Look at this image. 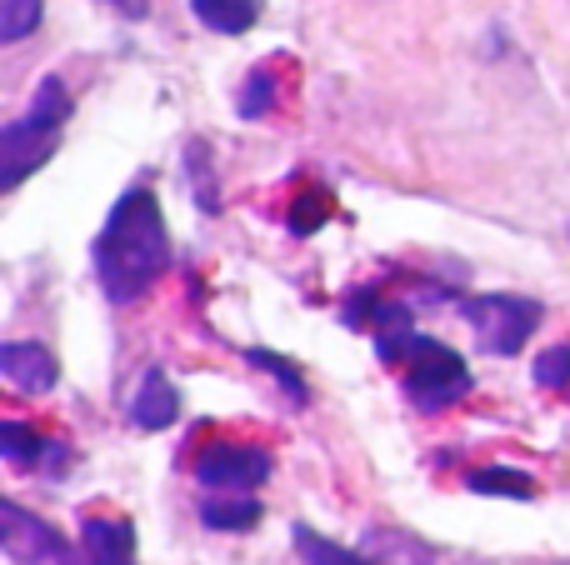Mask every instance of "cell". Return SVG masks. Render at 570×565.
<instances>
[{
  "mask_svg": "<svg viewBox=\"0 0 570 565\" xmlns=\"http://www.w3.org/2000/svg\"><path fill=\"white\" fill-rule=\"evenodd\" d=\"M276 96H281V80H276V66H256L246 76V86H240V96H236V116L240 120H261V116H271L276 110Z\"/></svg>",
  "mask_w": 570,
  "mask_h": 565,
  "instance_id": "obj_18",
  "label": "cell"
},
{
  "mask_svg": "<svg viewBox=\"0 0 570 565\" xmlns=\"http://www.w3.org/2000/svg\"><path fill=\"white\" fill-rule=\"evenodd\" d=\"M190 16L216 36H246L261 20V0H190Z\"/></svg>",
  "mask_w": 570,
  "mask_h": 565,
  "instance_id": "obj_14",
  "label": "cell"
},
{
  "mask_svg": "<svg viewBox=\"0 0 570 565\" xmlns=\"http://www.w3.org/2000/svg\"><path fill=\"white\" fill-rule=\"evenodd\" d=\"M0 376L16 390H26V396H46L60 380V360H56V350L40 346V340H6V346H0Z\"/></svg>",
  "mask_w": 570,
  "mask_h": 565,
  "instance_id": "obj_9",
  "label": "cell"
},
{
  "mask_svg": "<svg viewBox=\"0 0 570 565\" xmlns=\"http://www.w3.org/2000/svg\"><path fill=\"white\" fill-rule=\"evenodd\" d=\"M271 470H276L271 450L246 446V440H210L196 456L190 476L206 490H261L271 480Z\"/></svg>",
  "mask_w": 570,
  "mask_h": 565,
  "instance_id": "obj_6",
  "label": "cell"
},
{
  "mask_svg": "<svg viewBox=\"0 0 570 565\" xmlns=\"http://www.w3.org/2000/svg\"><path fill=\"white\" fill-rule=\"evenodd\" d=\"M291 546H295V556H301L305 565H371L361 546H355V551L341 546V541L321 536V531L305 526V521H295V526H291Z\"/></svg>",
  "mask_w": 570,
  "mask_h": 565,
  "instance_id": "obj_15",
  "label": "cell"
},
{
  "mask_svg": "<svg viewBox=\"0 0 570 565\" xmlns=\"http://www.w3.org/2000/svg\"><path fill=\"white\" fill-rule=\"evenodd\" d=\"M375 356H381V366L401 370V390L421 416H441V410L461 406L475 390L471 366H465L461 350H451L435 336H421L415 326L395 330V336H381L375 340Z\"/></svg>",
  "mask_w": 570,
  "mask_h": 565,
  "instance_id": "obj_2",
  "label": "cell"
},
{
  "mask_svg": "<svg viewBox=\"0 0 570 565\" xmlns=\"http://www.w3.org/2000/svg\"><path fill=\"white\" fill-rule=\"evenodd\" d=\"M80 551H86V565H140L136 526L120 516H86L80 521Z\"/></svg>",
  "mask_w": 570,
  "mask_h": 565,
  "instance_id": "obj_10",
  "label": "cell"
},
{
  "mask_svg": "<svg viewBox=\"0 0 570 565\" xmlns=\"http://www.w3.org/2000/svg\"><path fill=\"white\" fill-rule=\"evenodd\" d=\"M531 380L541 390H561V396H570V346H551L535 356L531 366Z\"/></svg>",
  "mask_w": 570,
  "mask_h": 565,
  "instance_id": "obj_22",
  "label": "cell"
},
{
  "mask_svg": "<svg viewBox=\"0 0 570 565\" xmlns=\"http://www.w3.org/2000/svg\"><path fill=\"white\" fill-rule=\"evenodd\" d=\"M90 266H96L100 296L110 306H136L140 296H150V286L170 266V236H166V216H160L156 190L130 186L110 206L106 226H100L96 246H90Z\"/></svg>",
  "mask_w": 570,
  "mask_h": 565,
  "instance_id": "obj_1",
  "label": "cell"
},
{
  "mask_svg": "<svg viewBox=\"0 0 570 565\" xmlns=\"http://www.w3.org/2000/svg\"><path fill=\"white\" fill-rule=\"evenodd\" d=\"M100 6L120 10L126 20H146V16H150V0H100Z\"/></svg>",
  "mask_w": 570,
  "mask_h": 565,
  "instance_id": "obj_23",
  "label": "cell"
},
{
  "mask_svg": "<svg viewBox=\"0 0 570 565\" xmlns=\"http://www.w3.org/2000/svg\"><path fill=\"white\" fill-rule=\"evenodd\" d=\"M186 176H190V196L206 216H220V196H216V176H210V150L200 140L186 146Z\"/></svg>",
  "mask_w": 570,
  "mask_h": 565,
  "instance_id": "obj_20",
  "label": "cell"
},
{
  "mask_svg": "<svg viewBox=\"0 0 570 565\" xmlns=\"http://www.w3.org/2000/svg\"><path fill=\"white\" fill-rule=\"evenodd\" d=\"M0 460L16 470H40L46 466V476H66L70 466V446L66 440H50L46 430L26 426V420H0Z\"/></svg>",
  "mask_w": 570,
  "mask_h": 565,
  "instance_id": "obj_8",
  "label": "cell"
},
{
  "mask_svg": "<svg viewBox=\"0 0 570 565\" xmlns=\"http://www.w3.org/2000/svg\"><path fill=\"white\" fill-rule=\"evenodd\" d=\"M70 110H76V100H70L66 80L46 76L36 86V96H30L26 116H16V120L0 126V190H6V196L20 190L50 156H56Z\"/></svg>",
  "mask_w": 570,
  "mask_h": 565,
  "instance_id": "obj_3",
  "label": "cell"
},
{
  "mask_svg": "<svg viewBox=\"0 0 570 565\" xmlns=\"http://www.w3.org/2000/svg\"><path fill=\"white\" fill-rule=\"evenodd\" d=\"M361 551L371 565H441V551L401 526H365Z\"/></svg>",
  "mask_w": 570,
  "mask_h": 565,
  "instance_id": "obj_12",
  "label": "cell"
},
{
  "mask_svg": "<svg viewBox=\"0 0 570 565\" xmlns=\"http://www.w3.org/2000/svg\"><path fill=\"white\" fill-rule=\"evenodd\" d=\"M465 316V326L475 330V346L485 356H521V346L541 330L546 306L531 296H515V290H485V296H465L455 300Z\"/></svg>",
  "mask_w": 570,
  "mask_h": 565,
  "instance_id": "obj_4",
  "label": "cell"
},
{
  "mask_svg": "<svg viewBox=\"0 0 570 565\" xmlns=\"http://www.w3.org/2000/svg\"><path fill=\"white\" fill-rule=\"evenodd\" d=\"M465 490L475 496H501V500H535V480L515 466H475L465 470Z\"/></svg>",
  "mask_w": 570,
  "mask_h": 565,
  "instance_id": "obj_16",
  "label": "cell"
},
{
  "mask_svg": "<svg viewBox=\"0 0 570 565\" xmlns=\"http://www.w3.org/2000/svg\"><path fill=\"white\" fill-rule=\"evenodd\" d=\"M331 210H335L331 190L311 186L291 200V210H285V230H291V236H311V230H321L325 220H331Z\"/></svg>",
  "mask_w": 570,
  "mask_h": 565,
  "instance_id": "obj_19",
  "label": "cell"
},
{
  "mask_svg": "<svg viewBox=\"0 0 570 565\" xmlns=\"http://www.w3.org/2000/svg\"><path fill=\"white\" fill-rule=\"evenodd\" d=\"M200 526L220 531V536H236V531H256L266 506H261L250 490H210V500H200Z\"/></svg>",
  "mask_w": 570,
  "mask_h": 565,
  "instance_id": "obj_13",
  "label": "cell"
},
{
  "mask_svg": "<svg viewBox=\"0 0 570 565\" xmlns=\"http://www.w3.org/2000/svg\"><path fill=\"white\" fill-rule=\"evenodd\" d=\"M40 0H0V46H20L30 30H40Z\"/></svg>",
  "mask_w": 570,
  "mask_h": 565,
  "instance_id": "obj_21",
  "label": "cell"
},
{
  "mask_svg": "<svg viewBox=\"0 0 570 565\" xmlns=\"http://www.w3.org/2000/svg\"><path fill=\"white\" fill-rule=\"evenodd\" d=\"M0 546L10 565H86V551H70L56 526H46L16 500H0Z\"/></svg>",
  "mask_w": 570,
  "mask_h": 565,
  "instance_id": "obj_5",
  "label": "cell"
},
{
  "mask_svg": "<svg viewBox=\"0 0 570 565\" xmlns=\"http://www.w3.org/2000/svg\"><path fill=\"white\" fill-rule=\"evenodd\" d=\"M180 420V390L176 380L166 376L160 366H150L146 376H140L136 396H130V426L136 430H166Z\"/></svg>",
  "mask_w": 570,
  "mask_h": 565,
  "instance_id": "obj_11",
  "label": "cell"
},
{
  "mask_svg": "<svg viewBox=\"0 0 570 565\" xmlns=\"http://www.w3.org/2000/svg\"><path fill=\"white\" fill-rule=\"evenodd\" d=\"M341 320H345L351 330H371V340H381V336H395V330H411V326H415V310L405 306V300H391V296H385L381 280H371V286L345 290Z\"/></svg>",
  "mask_w": 570,
  "mask_h": 565,
  "instance_id": "obj_7",
  "label": "cell"
},
{
  "mask_svg": "<svg viewBox=\"0 0 570 565\" xmlns=\"http://www.w3.org/2000/svg\"><path fill=\"white\" fill-rule=\"evenodd\" d=\"M240 356H246L256 370H266V376H271V380H276V386L285 390V400H291L295 410H305V406H311V386H305V376H301V370H295L285 356H276V350H266V346H246V350H240Z\"/></svg>",
  "mask_w": 570,
  "mask_h": 565,
  "instance_id": "obj_17",
  "label": "cell"
}]
</instances>
